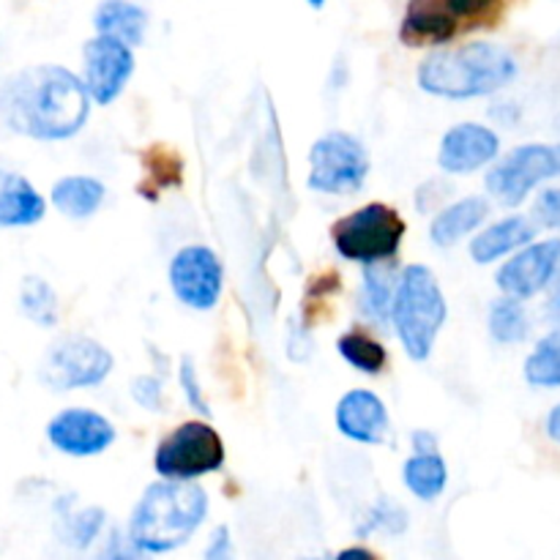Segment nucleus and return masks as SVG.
<instances>
[{
  "instance_id": "obj_16",
  "label": "nucleus",
  "mask_w": 560,
  "mask_h": 560,
  "mask_svg": "<svg viewBox=\"0 0 560 560\" xmlns=\"http://www.w3.org/2000/svg\"><path fill=\"white\" fill-rule=\"evenodd\" d=\"M459 33V22L441 9L435 0H410L405 9L399 38L408 47H435L448 44Z\"/></svg>"
},
{
  "instance_id": "obj_20",
  "label": "nucleus",
  "mask_w": 560,
  "mask_h": 560,
  "mask_svg": "<svg viewBox=\"0 0 560 560\" xmlns=\"http://www.w3.org/2000/svg\"><path fill=\"white\" fill-rule=\"evenodd\" d=\"M93 27L98 36L118 38V42L137 47L148 31V11L131 0H102L93 11Z\"/></svg>"
},
{
  "instance_id": "obj_35",
  "label": "nucleus",
  "mask_w": 560,
  "mask_h": 560,
  "mask_svg": "<svg viewBox=\"0 0 560 560\" xmlns=\"http://www.w3.org/2000/svg\"><path fill=\"white\" fill-rule=\"evenodd\" d=\"M534 219L541 228L560 233V189H545L536 197Z\"/></svg>"
},
{
  "instance_id": "obj_24",
  "label": "nucleus",
  "mask_w": 560,
  "mask_h": 560,
  "mask_svg": "<svg viewBox=\"0 0 560 560\" xmlns=\"http://www.w3.org/2000/svg\"><path fill=\"white\" fill-rule=\"evenodd\" d=\"M523 375L534 388H560V328L536 342L525 359Z\"/></svg>"
},
{
  "instance_id": "obj_13",
  "label": "nucleus",
  "mask_w": 560,
  "mask_h": 560,
  "mask_svg": "<svg viewBox=\"0 0 560 560\" xmlns=\"http://www.w3.org/2000/svg\"><path fill=\"white\" fill-rule=\"evenodd\" d=\"M113 421L91 408H66L47 424V441L66 457H98L115 443Z\"/></svg>"
},
{
  "instance_id": "obj_32",
  "label": "nucleus",
  "mask_w": 560,
  "mask_h": 560,
  "mask_svg": "<svg viewBox=\"0 0 560 560\" xmlns=\"http://www.w3.org/2000/svg\"><path fill=\"white\" fill-rule=\"evenodd\" d=\"M435 3L463 25V22H474L492 14L501 5V0H435Z\"/></svg>"
},
{
  "instance_id": "obj_10",
  "label": "nucleus",
  "mask_w": 560,
  "mask_h": 560,
  "mask_svg": "<svg viewBox=\"0 0 560 560\" xmlns=\"http://www.w3.org/2000/svg\"><path fill=\"white\" fill-rule=\"evenodd\" d=\"M170 288L175 299L197 312H208L219 304L224 288L222 260L208 246H184L170 260Z\"/></svg>"
},
{
  "instance_id": "obj_5",
  "label": "nucleus",
  "mask_w": 560,
  "mask_h": 560,
  "mask_svg": "<svg viewBox=\"0 0 560 560\" xmlns=\"http://www.w3.org/2000/svg\"><path fill=\"white\" fill-rule=\"evenodd\" d=\"M405 230L408 228H405V219L399 217L397 208L370 202V206L339 219L331 228V241L339 257L370 266V262L392 260L397 255Z\"/></svg>"
},
{
  "instance_id": "obj_21",
  "label": "nucleus",
  "mask_w": 560,
  "mask_h": 560,
  "mask_svg": "<svg viewBox=\"0 0 560 560\" xmlns=\"http://www.w3.org/2000/svg\"><path fill=\"white\" fill-rule=\"evenodd\" d=\"M104 197H107V189L93 175H63L60 180H55L52 191H49L52 206L66 219H77V222L91 219L102 208Z\"/></svg>"
},
{
  "instance_id": "obj_11",
  "label": "nucleus",
  "mask_w": 560,
  "mask_h": 560,
  "mask_svg": "<svg viewBox=\"0 0 560 560\" xmlns=\"http://www.w3.org/2000/svg\"><path fill=\"white\" fill-rule=\"evenodd\" d=\"M82 63H85L82 85H85L88 96L93 104L107 107L126 91L131 74H135V47L96 33V38L85 42L82 47Z\"/></svg>"
},
{
  "instance_id": "obj_18",
  "label": "nucleus",
  "mask_w": 560,
  "mask_h": 560,
  "mask_svg": "<svg viewBox=\"0 0 560 560\" xmlns=\"http://www.w3.org/2000/svg\"><path fill=\"white\" fill-rule=\"evenodd\" d=\"M534 235L536 224L528 217H506L481 230L479 235H474V241H470V257L479 266H490V262H498L501 257H509L517 249H523L525 244L534 241Z\"/></svg>"
},
{
  "instance_id": "obj_25",
  "label": "nucleus",
  "mask_w": 560,
  "mask_h": 560,
  "mask_svg": "<svg viewBox=\"0 0 560 560\" xmlns=\"http://www.w3.org/2000/svg\"><path fill=\"white\" fill-rule=\"evenodd\" d=\"M20 310L31 323L42 328H55L60 317L58 295L52 284L42 277H25L20 284Z\"/></svg>"
},
{
  "instance_id": "obj_28",
  "label": "nucleus",
  "mask_w": 560,
  "mask_h": 560,
  "mask_svg": "<svg viewBox=\"0 0 560 560\" xmlns=\"http://www.w3.org/2000/svg\"><path fill=\"white\" fill-rule=\"evenodd\" d=\"M107 514L98 506L80 509V512H63V539L74 550H88L102 536Z\"/></svg>"
},
{
  "instance_id": "obj_27",
  "label": "nucleus",
  "mask_w": 560,
  "mask_h": 560,
  "mask_svg": "<svg viewBox=\"0 0 560 560\" xmlns=\"http://www.w3.org/2000/svg\"><path fill=\"white\" fill-rule=\"evenodd\" d=\"M397 273L394 266H388V260L383 262H370L364 266V310L366 315L375 317V320H388L392 315V301L394 290H397Z\"/></svg>"
},
{
  "instance_id": "obj_1",
  "label": "nucleus",
  "mask_w": 560,
  "mask_h": 560,
  "mask_svg": "<svg viewBox=\"0 0 560 560\" xmlns=\"http://www.w3.org/2000/svg\"><path fill=\"white\" fill-rule=\"evenodd\" d=\"M91 104L80 77L58 63L27 66L0 82V124L27 140H71L88 124Z\"/></svg>"
},
{
  "instance_id": "obj_14",
  "label": "nucleus",
  "mask_w": 560,
  "mask_h": 560,
  "mask_svg": "<svg viewBox=\"0 0 560 560\" xmlns=\"http://www.w3.org/2000/svg\"><path fill=\"white\" fill-rule=\"evenodd\" d=\"M501 153V137L485 124H457L443 135L438 167L448 175H470L492 164Z\"/></svg>"
},
{
  "instance_id": "obj_33",
  "label": "nucleus",
  "mask_w": 560,
  "mask_h": 560,
  "mask_svg": "<svg viewBox=\"0 0 560 560\" xmlns=\"http://www.w3.org/2000/svg\"><path fill=\"white\" fill-rule=\"evenodd\" d=\"M93 560H151V556H148V552H142L140 547H137L135 541L124 534V530H113Z\"/></svg>"
},
{
  "instance_id": "obj_38",
  "label": "nucleus",
  "mask_w": 560,
  "mask_h": 560,
  "mask_svg": "<svg viewBox=\"0 0 560 560\" xmlns=\"http://www.w3.org/2000/svg\"><path fill=\"white\" fill-rule=\"evenodd\" d=\"M547 315H550L556 323H560V266L556 277H552L550 284H547Z\"/></svg>"
},
{
  "instance_id": "obj_42",
  "label": "nucleus",
  "mask_w": 560,
  "mask_h": 560,
  "mask_svg": "<svg viewBox=\"0 0 560 560\" xmlns=\"http://www.w3.org/2000/svg\"><path fill=\"white\" fill-rule=\"evenodd\" d=\"M306 560H320V558H306Z\"/></svg>"
},
{
  "instance_id": "obj_22",
  "label": "nucleus",
  "mask_w": 560,
  "mask_h": 560,
  "mask_svg": "<svg viewBox=\"0 0 560 560\" xmlns=\"http://www.w3.org/2000/svg\"><path fill=\"white\" fill-rule=\"evenodd\" d=\"M402 481L419 501H438L448 485L446 459L441 454H413L405 459Z\"/></svg>"
},
{
  "instance_id": "obj_6",
  "label": "nucleus",
  "mask_w": 560,
  "mask_h": 560,
  "mask_svg": "<svg viewBox=\"0 0 560 560\" xmlns=\"http://www.w3.org/2000/svg\"><path fill=\"white\" fill-rule=\"evenodd\" d=\"M115 359L104 345L85 334H66L55 339L38 364V381L49 392H77L96 388L113 372Z\"/></svg>"
},
{
  "instance_id": "obj_7",
  "label": "nucleus",
  "mask_w": 560,
  "mask_h": 560,
  "mask_svg": "<svg viewBox=\"0 0 560 560\" xmlns=\"http://www.w3.org/2000/svg\"><path fill=\"white\" fill-rule=\"evenodd\" d=\"M224 465V443L208 421H186L156 446L153 470L170 481H197Z\"/></svg>"
},
{
  "instance_id": "obj_36",
  "label": "nucleus",
  "mask_w": 560,
  "mask_h": 560,
  "mask_svg": "<svg viewBox=\"0 0 560 560\" xmlns=\"http://www.w3.org/2000/svg\"><path fill=\"white\" fill-rule=\"evenodd\" d=\"M202 560H238L235 558L233 534H230L228 525H217V528H213V534L208 536Z\"/></svg>"
},
{
  "instance_id": "obj_37",
  "label": "nucleus",
  "mask_w": 560,
  "mask_h": 560,
  "mask_svg": "<svg viewBox=\"0 0 560 560\" xmlns=\"http://www.w3.org/2000/svg\"><path fill=\"white\" fill-rule=\"evenodd\" d=\"M410 443H413L416 454H441V441H438L435 432L430 430H416Z\"/></svg>"
},
{
  "instance_id": "obj_26",
  "label": "nucleus",
  "mask_w": 560,
  "mask_h": 560,
  "mask_svg": "<svg viewBox=\"0 0 560 560\" xmlns=\"http://www.w3.org/2000/svg\"><path fill=\"white\" fill-rule=\"evenodd\" d=\"M337 353L364 375H381L388 364V353L377 339L364 331H348L337 339Z\"/></svg>"
},
{
  "instance_id": "obj_40",
  "label": "nucleus",
  "mask_w": 560,
  "mask_h": 560,
  "mask_svg": "<svg viewBox=\"0 0 560 560\" xmlns=\"http://www.w3.org/2000/svg\"><path fill=\"white\" fill-rule=\"evenodd\" d=\"M545 430H547V438H550V441H556L560 446V402L550 410V416H547Z\"/></svg>"
},
{
  "instance_id": "obj_41",
  "label": "nucleus",
  "mask_w": 560,
  "mask_h": 560,
  "mask_svg": "<svg viewBox=\"0 0 560 560\" xmlns=\"http://www.w3.org/2000/svg\"><path fill=\"white\" fill-rule=\"evenodd\" d=\"M306 3H310L315 11H320L323 5H326V0H306Z\"/></svg>"
},
{
  "instance_id": "obj_34",
  "label": "nucleus",
  "mask_w": 560,
  "mask_h": 560,
  "mask_svg": "<svg viewBox=\"0 0 560 560\" xmlns=\"http://www.w3.org/2000/svg\"><path fill=\"white\" fill-rule=\"evenodd\" d=\"M131 397H135V402L140 405V408L162 410L164 405L162 381L153 375H137L135 381H131Z\"/></svg>"
},
{
  "instance_id": "obj_9",
  "label": "nucleus",
  "mask_w": 560,
  "mask_h": 560,
  "mask_svg": "<svg viewBox=\"0 0 560 560\" xmlns=\"http://www.w3.org/2000/svg\"><path fill=\"white\" fill-rule=\"evenodd\" d=\"M560 175V145L556 142H528L514 148L487 173V191L501 206L517 208L528 200L530 191L545 180Z\"/></svg>"
},
{
  "instance_id": "obj_23",
  "label": "nucleus",
  "mask_w": 560,
  "mask_h": 560,
  "mask_svg": "<svg viewBox=\"0 0 560 560\" xmlns=\"http://www.w3.org/2000/svg\"><path fill=\"white\" fill-rule=\"evenodd\" d=\"M487 328H490V337L498 345L525 342L530 334V317L525 312L523 301L509 299V295L492 301L490 312H487Z\"/></svg>"
},
{
  "instance_id": "obj_30",
  "label": "nucleus",
  "mask_w": 560,
  "mask_h": 560,
  "mask_svg": "<svg viewBox=\"0 0 560 560\" xmlns=\"http://www.w3.org/2000/svg\"><path fill=\"white\" fill-rule=\"evenodd\" d=\"M180 159L175 156L173 151H164V148H156V151H151V156H148V173H151L153 184L159 186V189H167V186H178L180 184Z\"/></svg>"
},
{
  "instance_id": "obj_4",
  "label": "nucleus",
  "mask_w": 560,
  "mask_h": 560,
  "mask_svg": "<svg viewBox=\"0 0 560 560\" xmlns=\"http://www.w3.org/2000/svg\"><path fill=\"white\" fill-rule=\"evenodd\" d=\"M446 317V295L435 273L419 262L405 268L392 301V323L405 353L413 361L430 359Z\"/></svg>"
},
{
  "instance_id": "obj_2",
  "label": "nucleus",
  "mask_w": 560,
  "mask_h": 560,
  "mask_svg": "<svg viewBox=\"0 0 560 560\" xmlns=\"http://www.w3.org/2000/svg\"><path fill=\"white\" fill-rule=\"evenodd\" d=\"M208 517V492L195 481H153L131 509L126 536L148 556L180 550Z\"/></svg>"
},
{
  "instance_id": "obj_17",
  "label": "nucleus",
  "mask_w": 560,
  "mask_h": 560,
  "mask_svg": "<svg viewBox=\"0 0 560 560\" xmlns=\"http://www.w3.org/2000/svg\"><path fill=\"white\" fill-rule=\"evenodd\" d=\"M47 213V200L20 173L0 170V230L33 228Z\"/></svg>"
},
{
  "instance_id": "obj_29",
  "label": "nucleus",
  "mask_w": 560,
  "mask_h": 560,
  "mask_svg": "<svg viewBox=\"0 0 560 560\" xmlns=\"http://www.w3.org/2000/svg\"><path fill=\"white\" fill-rule=\"evenodd\" d=\"M178 383H180V388H184L186 405H189V408L195 410V413H200L202 419H211L213 410H211V405H208L206 392H202V386H200V377H197L195 361H191L189 355H184V359H180Z\"/></svg>"
},
{
  "instance_id": "obj_39",
  "label": "nucleus",
  "mask_w": 560,
  "mask_h": 560,
  "mask_svg": "<svg viewBox=\"0 0 560 560\" xmlns=\"http://www.w3.org/2000/svg\"><path fill=\"white\" fill-rule=\"evenodd\" d=\"M334 560H381L377 558V552H372L370 547L364 545H353V547H345V550H339Z\"/></svg>"
},
{
  "instance_id": "obj_8",
  "label": "nucleus",
  "mask_w": 560,
  "mask_h": 560,
  "mask_svg": "<svg viewBox=\"0 0 560 560\" xmlns=\"http://www.w3.org/2000/svg\"><path fill=\"white\" fill-rule=\"evenodd\" d=\"M370 175V153L350 131H328L310 148V189L355 195Z\"/></svg>"
},
{
  "instance_id": "obj_19",
  "label": "nucleus",
  "mask_w": 560,
  "mask_h": 560,
  "mask_svg": "<svg viewBox=\"0 0 560 560\" xmlns=\"http://www.w3.org/2000/svg\"><path fill=\"white\" fill-rule=\"evenodd\" d=\"M490 217V202L485 197H465V200L454 202V206L443 208L430 224V241L441 249L459 244L463 238H468L474 230H479L481 224Z\"/></svg>"
},
{
  "instance_id": "obj_12",
  "label": "nucleus",
  "mask_w": 560,
  "mask_h": 560,
  "mask_svg": "<svg viewBox=\"0 0 560 560\" xmlns=\"http://www.w3.org/2000/svg\"><path fill=\"white\" fill-rule=\"evenodd\" d=\"M560 266V238L530 241L514 252L495 273V284L503 295L528 301L547 290Z\"/></svg>"
},
{
  "instance_id": "obj_31",
  "label": "nucleus",
  "mask_w": 560,
  "mask_h": 560,
  "mask_svg": "<svg viewBox=\"0 0 560 560\" xmlns=\"http://www.w3.org/2000/svg\"><path fill=\"white\" fill-rule=\"evenodd\" d=\"M405 525H408V514H405V509L399 506L397 501H388V498H383V501L372 509L366 530H361V534H370L372 528H386L388 534H402Z\"/></svg>"
},
{
  "instance_id": "obj_3",
  "label": "nucleus",
  "mask_w": 560,
  "mask_h": 560,
  "mask_svg": "<svg viewBox=\"0 0 560 560\" xmlns=\"http://www.w3.org/2000/svg\"><path fill=\"white\" fill-rule=\"evenodd\" d=\"M517 77V60L506 47L492 42H470L457 49H438L421 60L416 82L424 93L438 98L492 96L512 85Z\"/></svg>"
},
{
  "instance_id": "obj_15",
  "label": "nucleus",
  "mask_w": 560,
  "mask_h": 560,
  "mask_svg": "<svg viewBox=\"0 0 560 560\" xmlns=\"http://www.w3.org/2000/svg\"><path fill=\"white\" fill-rule=\"evenodd\" d=\"M337 430L366 446H381L392 435V421L383 399L370 388H353L337 405Z\"/></svg>"
}]
</instances>
